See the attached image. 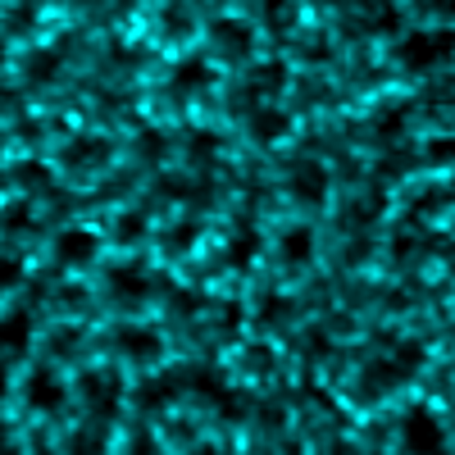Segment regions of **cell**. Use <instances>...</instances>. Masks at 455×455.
Listing matches in <instances>:
<instances>
[{
    "label": "cell",
    "mask_w": 455,
    "mask_h": 455,
    "mask_svg": "<svg viewBox=\"0 0 455 455\" xmlns=\"http://www.w3.org/2000/svg\"><path fill=\"white\" fill-rule=\"evenodd\" d=\"M19 182H23V187H46V182H51V173H46V164L28 160V164H19Z\"/></svg>",
    "instance_id": "obj_26"
},
{
    "label": "cell",
    "mask_w": 455,
    "mask_h": 455,
    "mask_svg": "<svg viewBox=\"0 0 455 455\" xmlns=\"http://www.w3.org/2000/svg\"><path fill=\"white\" fill-rule=\"evenodd\" d=\"M287 128H291V119L278 109V105H259L255 114H251V137L255 141H264V146H274V141H283L287 137Z\"/></svg>",
    "instance_id": "obj_9"
},
{
    "label": "cell",
    "mask_w": 455,
    "mask_h": 455,
    "mask_svg": "<svg viewBox=\"0 0 455 455\" xmlns=\"http://www.w3.org/2000/svg\"><path fill=\"white\" fill-rule=\"evenodd\" d=\"M0 228H10V233H23V228H32V205H28V201H10L5 210H0Z\"/></svg>",
    "instance_id": "obj_21"
},
{
    "label": "cell",
    "mask_w": 455,
    "mask_h": 455,
    "mask_svg": "<svg viewBox=\"0 0 455 455\" xmlns=\"http://www.w3.org/2000/svg\"><path fill=\"white\" fill-rule=\"evenodd\" d=\"M405 128V109H383V114H378V132H401Z\"/></svg>",
    "instance_id": "obj_28"
},
{
    "label": "cell",
    "mask_w": 455,
    "mask_h": 455,
    "mask_svg": "<svg viewBox=\"0 0 455 455\" xmlns=\"http://www.w3.org/2000/svg\"><path fill=\"white\" fill-rule=\"evenodd\" d=\"M114 233H119V242H124V246H128V242H137V237L146 233V214L124 210V214H119V223H114Z\"/></svg>",
    "instance_id": "obj_23"
},
{
    "label": "cell",
    "mask_w": 455,
    "mask_h": 455,
    "mask_svg": "<svg viewBox=\"0 0 455 455\" xmlns=\"http://www.w3.org/2000/svg\"><path fill=\"white\" fill-rule=\"evenodd\" d=\"M96 255H100V237L92 228H64L55 237V259L64 269H87V264H96Z\"/></svg>",
    "instance_id": "obj_6"
},
{
    "label": "cell",
    "mask_w": 455,
    "mask_h": 455,
    "mask_svg": "<svg viewBox=\"0 0 455 455\" xmlns=\"http://www.w3.org/2000/svg\"><path fill=\"white\" fill-rule=\"evenodd\" d=\"M109 287H114V296H124V300H141L150 291V283H146V274L137 269V264H119V269L109 274Z\"/></svg>",
    "instance_id": "obj_13"
},
{
    "label": "cell",
    "mask_w": 455,
    "mask_h": 455,
    "mask_svg": "<svg viewBox=\"0 0 455 455\" xmlns=\"http://www.w3.org/2000/svg\"><path fill=\"white\" fill-rule=\"evenodd\" d=\"M5 392H10V373L0 369V401H5Z\"/></svg>",
    "instance_id": "obj_31"
},
{
    "label": "cell",
    "mask_w": 455,
    "mask_h": 455,
    "mask_svg": "<svg viewBox=\"0 0 455 455\" xmlns=\"http://www.w3.org/2000/svg\"><path fill=\"white\" fill-rule=\"evenodd\" d=\"M68 455H105V437L100 428H78L68 437Z\"/></svg>",
    "instance_id": "obj_19"
},
{
    "label": "cell",
    "mask_w": 455,
    "mask_h": 455,
    "mask_svg": "<svg viewBox=\"0 0 455 455\" xmlns=\"http://www.w3.org/2000/svg\"><path fill=\"white\" fill-rule=\"evenodd\" d=\"M428 160H433V164H446V160H451V141H433V146H428Z\"/></svg>",
    "instance_id": "obj_30"
},
{
    "label": "cell",
    "mask_w": 455,
    "mask_h": 455,
    "mask_svg": "<svg viewBox=\"0 0 455 455\" xmlns=\"http://www.w3.org/2000/svg\"><path fill=\"white\" fill-rule=\"evenodd\" d=\"M0 156H5V132H0Z\"/></svg>",
    "instance_id": "obj_34"
},
{
    "label": "cell",
    "mask_w": 455,
    "mask_h": 455,
    "mask_svg": "<svg viewBox=\"0 0 455 455\" xmlns=\"http://www.w3.org/2000/svg\"><path fill=\"white\" fill-rule=\"evenodd\" d=\"M128 455H160V446H156V437H150V433H137L128 442Z\"/></svg>",
    "instance_id": "obj_29"
},
{
    "label": "cell",
    "mask_w": 455,
    "mask_h": 455,
    "mask_svg": "<svg viewBox=\"0 0 455 455\" xmlns=\"http://www.w3.org/2000/svg\"><path fill=\"white\" fill-rule=\"evenodd\" d=\"M278 255H283V264H291V269H306V264L315 259V233L310 228H287L283 242H278Z\"/></svg>",
    "instance_id": "obj_10"
},
{
    "label": "cell",
    "mask_w": 455,
    "mask_h": 455,
    "mask_svg": "<svg viewBox=\"0 0 455 455\" xmlns=\"http://www.w3.org/2000/svg\"><path fill=\"white\" fill-rule=\"evenodd\" d=\"M78 392H83L87 410H92V414H100V419H114V414H119L124 383H119V378H114L109 369H87V373L78 378Z\"/></svg>",
    "instance_id": "obj_4"
},
{
    "label": "cell",
    "mask_w": 455,
    "mask_h": 455,
    "mask_svg": "<svg viewBox=\"0 0 455 455\" xmlns=\"http://www.w3.org/2000/svg\"><path fill=\"white\" fill-rule=\"evenodd\" d=\"M10 64V46H5V36H0V68Z\"/></svg>",
    "instance_id": "obj_32"
},
{
    "label": "cell",
    "mask_w": 455,
    "mask_h": 455,
    "mask_svg": "<svg viewBox=\"0 0 455 455\" xmlns=\"http://www.w3.org/2000/svg\"><path fill=\"white\" fill-rule=\"evenodd\" d=\"M287 192L300 201V205H319L328 196V173L323 164H300L291 178H287Z\"/></svg>",
    "instance_id": "obj_7"
},
{
    "label": "cell",
    "mask_w": 455,
    "mask_h": 455,
    "mask_svg": "<svg viewBox=\"0 0 455 455\" xmlns=\"http://www.w3.org/2000/svg\"><path fill=\"white\" fill-rule=\"evenodd\" d=\"M28 341H32L28 315H5L0 319V351H28Z\"/></svg>",
    "instance_id": "obj_15"
},
{
    "label": "cell",
    "mask_w": 455,
    "mask_h": 455,
    "mask_svg": "<svg viewBox=\"0 0 455 455\" xmlns=\"http://www.w3.org/2000/svg\"><path fill=\"white\" fill-rule=\"evenodd\" d=\"M214 42H219L228 55H246V51L255 46V32H251L246 23H237V19H219V23H214Z\"/></svg>",
    "instance_id": "obj_12"
},
{
    "label": "cell",
    "mask_w": 455,
    "mask_h": 455,
    "mask_svg": "<svg viewBox=\"0 0 455 455\" xmlns=\"http://www.w3.org/2000/svg\"><path fill=\"white\" fill-rule=\"evenodd\" d=\"M214 150H219V137L214 132H196L192 137V160H210Z\"/></svg>",
    "instance_id": "obj_27"
},
{
    "label": "cell",
    "mask_w": 455,
    "mask_h": 455,
    "mask_svg": "<svg viewBox=\"0 0 455 455\" xmlns=\"http://www.w3.org/2000/svg\"><path fill=\"white\" fill-rule=\"evenodd\" d=\"M246 369H251V373H269V369H274V351L264 347V341L246 347Z\"/></svg>",
    "instance_id": "obj_25"
},
{
    "label": "cell",
    "mask_w": 455,
    "mask_h": 455,
    "mask_svg": "<svg viewBox=\"0 0 455 455\" xmlns=\"http://www.w3.org/2000/svg\"><path fill=\"white\" fill-rule=\"evenodd\" d=\"M205 87H214V68H210V60L187 55V60L173 64V92L192 96V92H205Z\"/></svg>",
    "instance_id": "obj_8"
},
{
    "label": "cell",
    "mask_w": 455,
    "mask_h": 455,
    "mask_svg": "<svg viewBox=\"0 0 455 455\" xmlns=\"http://www.w3.org/2000/svg\"><path fill=\"white\" fill-rule=\"evenodd\" d=\"M283 87H287V64L269 60V64H255V68H251V92H259V96H278Z\"/></svg>",
    "instance_id": "obj_14"
},
{
    "label": "cell",
    "mask_w": 455,
    "mask_h": 455,
    "mask_svg": "<svg viewBox=\"0 0 455 455\" xmlns=\"http://www.w3.org/2000/svg\"><path fill=\"white\" fill-rule=\"evenodd\" d=\"M19 283H23V259H14V255H0V296L14 291Z\"/></svg>",
    "instance_id": "obj_24"
},
{
    "label": "cell",
    "mask_w": 455,
    "mask_h": 455,
    "mask_svg": "<svg viewBox=\"0 0 455 455\" xmlns=\"http://www.w3.org/2000/svg\"><path fill=\"white\" fill-rule=\"evenodd\" d=\"M23 401H28V410H36V414H60L64 401H68V383H64L51 364H36V369L23 378Z\"/></svg>",
    "instance_id": "obj_3"
},
{
    "label": "cell",
    "mask_w": 455,
    "mask_h": 455,
    "mask_svg": "<svg viewBox=\"0 0 455 455\" xmlns=\"http://www.w3.org/2000/svg\"><path fill=\"white\" fill-rule=\"evenodd\" d=\"M396 60L405 68H437L451 60V32L446 28H419V32H405L401 46H396Z\"/></svg>",
    "instance_id": "obj_1"
},
{
    "label": "cell",
    "mask_w": 455,
    "mask_h": 455,
    "mask_svg": "<svg viewBox=\"0 0 455 455\" xmlns=\"http://www.w3.org/2000/svg\"><path fill=\"white\" fill-rule=\"evenodd\" d=\"M173 396H178V383H173V378H150V383L137 387V405H141V410H164Z\"/></svg>",
    "instance_id": "obj_16"
},
{
    "label": "cell",
    "mask_w": 455,
    "mask_h": 455,
    "mask_svg": "<svg viewBox=\"0 0 455 455\" xmlns=\"http://www.w3.org/2000/svg\"><path fill=\"white\" fill-rule=\"evenodd\" d=\"M392 364H396L401 373H414V369L424 364V347H419V341H401L396 355H392Z\"/></svg>",
    "instance_id": "obj_22"
},
{
    "label": "cell",
    "mask_w": 455,
    "mask_h": 455,
    "mask_svg": "<svg viewBox=\"0 0 455 455\" xmlns=\"http://www.w3.org/2000/svg\"><path fill=\"white\" fill-rule=\"evenodd\" d=\"M401 446L405 455H446V428L433 410L414 405L401 419Z\"/></svg>",
    "instance_id": "obj_2"
},
{
    "label": "cell",
    "mask_w": 455,
    "mask_h": 455,
    "mask_svg": "<svg viewBox=\"0 0 455 455\" xmlns=\"http://www.w3.org/2000/svg\"><path fill=\"white\" fill-rule=\"evenodd\" d=\"M114 347H119V355L132 360V364H156L164 355V337L150 323H124L114 332Z\"/></svg>",
    "instance_id": "obj_5"
},
{
    "label": "cell",
    "mask_w": 455,
    "mask_h": 455,
    "mask_svg": "<svg viewBox=\"0 0 455 455\" xmlns=\"http://www.w3.org/2000/svg\"><path fill=\"white\" fill-rule=\"evenodd\" d=\"M196 237H201V228H196V223H187V219H182V223H173L169 233H164V242H169V255L192 251V242H196Z\"/></svg>",
    "instance_id": "obj_20"
},
{
    "label": "cell",
    "mask_w": 455,
    "mask_h": 455,
    "mask_svg": "<svg viewBox=\"0 0 455 455\" xmlns=\"http://www.w3.org/2000/svg\"><path fill=\"white\" fill-rule=\"evenodd\" d=\"M255 255H259V233H233V242H228V264L233 269H251L255 264Z\"/></svg>",
    "instance_id": "obj_18"
},
{
    "label": "cell",
    "mask_w": 455,
    "mask_h": 455,
    "mask_svg": "<svg viewBox=\"0 0 455 455\" xmlns=\"http://www.w3.org/2000/svg\"><path fill=\"white\" fill-rule=\"evenodd\" d=\"M196 455H219V451L214 446H196Z\"/></svg>",
    "instance_id": "obj_33"
},
{
    "label": "cell",
    "mask_w": 455,
    "mask_h": 455,
    "mask_svg": "<svg viewBox=\"0 0 455 455\" xmlns=\"http://www.w3.org/2000/svg\"><path fill=\"white\" fill-rule=\"evenodd\" d=\"M23 78L28 83H55L60 78V55L55 51H32L23 60Z\"/></svg>",
    "instance_id": "obj_17"
},
{
    "label": "cell",
    "mask_w": 455,
    "mask_h": 455,
    "mask_svg": "<svg viewBox=\"0 0 455 455\" xmlns=\"http://www.w3.org/2000/svg\"><path fill=\"white\" fill-rule=\"evenodd\" d=\"M105 156H109V146L100 137H73L64 146V164L68 169H96V164H105Z\"/></svg>",
    "instance_id": "obj_11"
}]
</instances>
